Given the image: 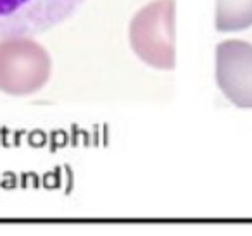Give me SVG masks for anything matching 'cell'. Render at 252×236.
Instances as JSON below:
<instances>
[{"label": "cell", "mask_w": 252, "mask_h": 236, "mask_svg": "<svg viewBox=\"0 0 252 236\" xmlns=\"http://www.w3.org/2000/svg\"><path fill=\"white\" fill-rule=\"evenodd\" d=\"M52 74L49 52L32 36L0 38V91L26 97L40 91Z\"/></svg>", "instance_id": "6da1fadb"}, {"label": "cell", "mask_w": 252, "mask_h": 236, "mask_svg": "<svg viewBox=\"0 0 252 236\" xmlns=\"http://www.w3.org/2000/svg\"><path fill=\"white\" fill-rule=\"evenodd\" d=\"M130 45L154 69L175 67V0H154L133 16Z\"/></svg>", "instance_id": "7a4b0ae2"}, {"label": "cell", "mask_w": 252, "mask_h": 236, "mask_svg": "<svg viewBox=\"0 0 252 236\" xmlns=\"http://www.w3.org/2000/svg\"><path fill=\"white\" fill-rule=\"evenodd\" d=\"M87 0H0V38L35 36L73 18Z\"/></svg>", "instance_id": "3957f363"}, {"label": "cell", "mask_w": 252, "mask_h": 236, "mask_svg": "<svg viewBox=\"0 0 252 236\" xmlns=\"http://www.w3.org/2000/svg\"><path fill=\"white\" fill-rule=\"evenodd\" d=\"M216 81L237 107H252V43L224 40L216 47Z\"/></svg>", "instance_id": "277c9868"}, {"label": "cell", "mask_w": 252, "mask_h": 236, "mask_svg": "<svg viewBox=\"0 0 252 236\" xmlns=\"http://www.w3.org/2000/svg\"><path fill=\"white\" fill-rule=\"evenodd\" d=\"M252 26V0H216V30L240 31Z\"/></svg>", "instance_id": "5b68a950"}]
</instances>
